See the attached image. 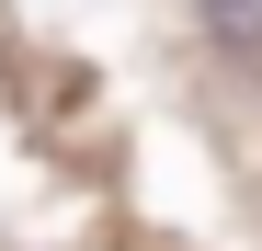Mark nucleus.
<instances>
[{
	"label": "nucleus",
	"instance_id": "f257e3e1",
	"mask_svg": "<svg viewBox=\"0 0 262 251\" xmlns=\"http://www.w3.org/2000/svg\"><path fill=\"white\" fill-rule=\"evenodd\" d=\"M205 23H216L228 57H262V0H205Z\"/></svg>",
	"mask_w": 262,
	"mask_h": 251
}]
</instances>
